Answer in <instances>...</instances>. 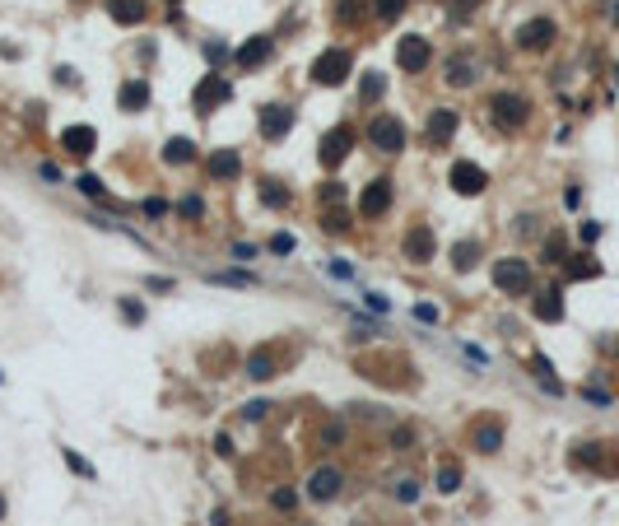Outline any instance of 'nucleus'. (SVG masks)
Segmentation results:
<instances>
[{
    "label": "nucleus",
    "mask_w": 619,
    "mask_h": 526,
    "mask_svg": "<svg viewBox=\"0 0 619 526\" xmlns=\"http://www.w3.org/2000/svg\"><path fill=\"white\" fill-rule=\"evenodd\" d=\"M447 182H452V191H456V196H480V191L489 187V173H484L480 163H471V158H456V163H452V173H447Z\"/></svg>",
    "instance_id": "obj_5"
},
{
    "label": "nucleus",
    "mask_w": 619,
    "mask_h": 526,
    "mask_svg": "<svg viewBox=\"0 0 619 526\" xmlns=\"http://www.w3.org/2000/svg\"><path fill=\"white\" fill-rule=\"evenodd\" d=\"M475 261H480V242H475V238H461V242L452 247V270H475Z\"/></svg>",
    "instance_id": "obj_23"
},
{
    "label": "nucleus",
    "mask_w": 619,
    "mask_h": 526,
    "mask_svg": "<svg viewBox=\"0 0 619 526\" xmlns=\"http://www.w3.org/2000/svg\"><path fill=\"white\" fill-rule=\"evenodd\" d=\"M219 103H228V79L214 70V75H205L201 84H196V93H191V107H196V117H210Z\"/></svg>",
    "instance_id": "obj_6"
},
{
    "label": "nucleus",
    "mask_w": 619,
    "mask_h": 526,
    "mask_svg": "<svg viewBox=\"0 0 619 526\" xmlns=\"http://www.w3.org/2000/svg\"><path fill=\"white\" fill-rule=\"evenodd\" d=\"M177 210L187 214V219H201V214H205V205H201V196H187V201H182Z\"/></svg>",
    "instance_id": "obj_38"
},
{
    "label": "nucleus",
    "mask_w": 619,
    "mask_h": 526,
    "mask_svg": "<svg viewBox=\"0 0 619 526\" xmlns=\"http://www.w3.org/2000/svg\"><path fill=\"white\" fill-rule=\"evenodd\" d=\"M75 191H79V196H89V201H102V196H107V187H102V182L93 177V173H84V177H75Z\"/></svg>",
    "instance_id": "obj_28"
},
{
    "label": "nucleus",
    "mask_w": 619,
    "mask_h": 526,
    "mask_svg": "<svg viewBox=\"0 0 619 526\" xmlns=\"http://www.w3.org/2000/svg\"><path fill=\"white\" fill-rule=\"evenodd\" d=\"M433 257H438V238H433V228L415 224L406 233V261H410V266H428Z\"/></svg>",
    "instance_id": "obj_7"
},
{
    "label": "nucleus",
    "mask_w": 619,
    "mask_h": 526,
    "mask_svg": "<svg viewBox=\"0 0 619 526\" xmlns=\"http://www.w3.org/2000/svg\"><path fill=\"white\" fill-rule=\"evenodd\" d=\"M536 317H541V322H563V293L545 289L541 298H536Z\"/></svg>",
    "instance_id": "obj_24"
},
{
    "label": "nucleus",
    "mask_w": 619,
    "mask_h": 526,
    "mask_svg": "<svg viewBox=\"0 0 619 526\" xmlns=\"http://www.w3.org/2000/svg\"><path fill=\"white\" fill-rule=\"evenodd\" d=\"M545 261H550V266H554V261H563V242H559V238L545 242Z\"/></svg>",
    "instance_id": "obj_44"
},
{
    "label": "nucleus",
    "mask_w": 619,
    "mask_h": 526,
    "mask_svg": "<svg viewBox=\"0 0 619 526\" xmlns=\"http://www.w3.org/2000/svg\"><path fill=\"white\" fill-rule=\"evenodd\" d=\"M322 228H326V233H349V219H345L340 210H331L326 219H322Z\"/></svg>",
    "instance_id": "obj_34"
},
{
    "label": "nucleus",
    "mask_w": 619,
    "mask_h": 526,
    "mask_svg": "<svg viewBox=\"0 0 619 526\" xmlns=\"http://www.w3.org/2000/svg\"><path fill=\"white\" fill-rule=\"evenodd\" d=\"M340 489H345V475H340L336 466H322V470H312V489H307V493H312L317 503H326V498H336Z\"/></svg>",
    "instance_id": "obj_15"
},
{
    "label": "nucleus",
    "mask_w": 619,
    "mask_h": 526,
    "mask_svg": "<svg viewBox=\"0 0 619 526\" xmlns=\"http://www.w3.org/2000/svg\"><path fill=\"white\" fill-rule=\"evenodd\" d=\"M61 149H66L70 158H89L93 149H98V131H93V126H66V131H61Z\"/></svg>",
    "instance_id": "obj_13"
},
{
    "label": "nucleus",
    "mask_w": 619,
    "mask_h": 526,
    "mask_svg": "<svg viewBox=\"0 0 619 526\" xmlns=\"http://www.w3.org/2000/svg\"><path fill=\"white\" fill-rule=\"evenodd\" d=\"M489 112L498 117V126H521L531 117V103L521 98V93H494V98H489Z\"/></svg>",
    "instance_id": "obj_9"
},
{
    "label": "nucleus",
    "mask_w": 619,
    "mask_h": 526,
    "mask_svg": "<svg viewBox=\"0 0 619 526\" xmlns=\"http://www.w3.org/2000/svg\"><path fill=\"white\" fill-rule=\"evenodd\" d=\"M257 126H261V135H266V140H284V135L293 131V112L284 107V103H271V107H261Z\"/></svg>",
    "instance_id": "obj_12"
},
{
    "label": "nucleus",
    "mask_w": 619,
    "mask_h": 526,
    "mask_svg": "<svg viewBox=\"0 0 619 526\" xmlns=\"http://www.w3.org/2000/svg\"><path fill=\"white\" fill-rule=\"evenodd\" d=\"M396 61H401L406 75H419V70H428V61H433V47H428V37L406 33L401 42H396Z\"/></svg>",
    "instance_id": "obj_4"
},
{
    "label": "nucleus",
    "mask_w": 619,
    "mask_h": 526,
    "mask_svg": "<svg viewBox=\"0 0 619 526\" xmlns=\"http://www.w3.org/2000/svg\"><path fill=\"white\" fill-rule=\"evenodd\" d=\"M372 10H377V19H396L406 10V0H372Z\"/></svg>",
    "instance_id": "obj_32"
},
{
    "label": "nucleus",
    "mask_w": 619,
    "mask_h": 526,
    "mask_svg": "<svg viewBox=\"0 0 619 526\" xmlns=\"http://www.w3.org/2000/svg\"><path fill=\"white\" fill-rule=\"evenodd\" d=\"M494 284L503 293H526L531 289V261L521 257H498L494 261Z\"/></svg>",
    "instance_id": "obj_3"
},
{
    "label": "nucleus",
    "mask_w": 619,
    "mask_h": 526,
    "mask_svg": "<svg viewBox=\"0 0 619 526\" xmlns=\"http://www.w3.org/2000/svg\"><path fill=\"white\" fill-rule=\"evenodd\" d=\"M107 14H112L117 23H145V0H107Z\"/></svg>",
    "instance_id": "obj_20"
},
{
    "label": "nucleus",
    "mask_w": 619,
    "mask_h": 526,
    "mask_svg": "<svg viewBox=\"0 0 619 526\" xmlns=\"http://www.w3.org/2000/svg\"><path fill=\"white\" fill-rule=\"evenodd\" d=\"M382 93H387V79L377 75V70H368V75H363V89H359V98H363V103H377Z\"/></svg>",
    "instance_id": "obj_27"
},
{
    "label": "nucleus",
    "mask_w": 619,
    "mask_h": 526,
    "mask_svg": "<svg viewBox=\"0 0 619 526\" xmlns=\"http://www.w3.org/2000/svg\"><path fill=\"white\" fill-rule=\"evenodd\" d=\"M615 79H619V66H615Z\"/></svg>",
    "instance_id": "obj_50"
},
{
    "label": "nucleus",
    "mask_w": 619,
    "mask_h": 526,
    "mask_svg": "<svg viewBox=\"0 0 619 526\" xmlns=\"http://www.w3.org/2000/svg\"><path fill=\"white\" fill-rule=\"evenodd\" d=\"M271 503L280 508V513H293V508H298V493H293V489H275V493H271Z\"/></svg>",
    "instance_id": "obj_33"
},
{
    "label": "nucleus",
    "mask_w": 619,
    "mask_h": 526,
    "mask_svg": "<svg viewBox=\"0 0 619 526\" xmlns=\"http://www.w3.org/2000/svg\"><path fill=\"white\" fill-rule=\"evenodd\" d=\"M456 126H461V117L452 112V107H438V112L428 117V140H433V145H447L452 135H456Z\"/></svg>",
    "instance_id": "obj_18"
},
{
    "label": "nucleus",
    "mask_w": 619,
    "mask_h": 526,
    "mask_svg": "<svg viewBox=\"0 0 619 526\" xmlns=\"http://www.w3.org/2000/svg\"><path fill=\"white\" fill-rule=\"evenodd\" d=\"M271 252H275V257H289V252H293V238L289 233H275L271 238Z\"/></svg>",
    "instance_id": "obj_40"
},
{
    "label": "nucleus",
    "mask_w": 619,
    "mask_h": 526,
    "mask_svg": "<svg viewBox=\"0 0 619 526\" xmlns=\"http://www.w3.org/2000/svg\"><path fill=\"white\" fill-rule=\"evenodd\" d=\"M66 466H70V470H79V475H93V466L79 457V452H70V448H66Z\"/></svg>",
    "instance_id": "obj_41"
},
{
    "label": "nucleus",
    "mask_w": 619,
    "mask_h": 526,
    "mask_svg": "<svg viewBox=\"0 0 619 526\" xmlns=\"http://www.w3.org/2000/svg\"><path fill=\"white\" fill-rule=\"evenodd\" d=\"M387 210H391V182L372 177L368 187H363V196H359V214L363 219H382Z\"/></svg>",
    "instance_id": "obj_8"
},
{
    "label": "nucleus",
    "mask_w": 619,
    "mask_h": 526,
    "mask_svg": "<svg viewBox=\"0 0 619 526\" xmlns=\"http://www.w3.org/2000/svg\"><path fill=\"white\" fill-rule=\"evenodd\" d=\"M396 498H401V503H415V498H419L415 480H396Z\"/></svg>",
    "instance_id": "obj_37"
},
{
    "label": "nucleus",
    "mask_w": 619,
    "mask_h": 526,
    "mask_svg": "<svg viewBox=\"0 0 619 526\" xmlns=\"http://www.w3.org/2000/svg\"><path fill=\"white\" fill-rule=\"evenodd\" d=\"M475 448H480L484 457H494V452L503 448V424H494V419H484V424L475 428Z\"/></svg>",
    "instance_id": "obj_22"
},
{
    "label": "nucleus",
    "mask_w": 619,
    "mask_h": 526,
    "mask_svg": "<svg viewBox=\"0 0 619 526\" xmlns=\"http://www.w3.org/2000/svg\"><path fill=\"white\" fill-rule=\"evenodd\" d=\"M210 173H214V177H224V182H233L237 173H242V158H237L233 149H214V154H210Z\"/></svg>",
    "instance_id": "obj_21"
},
{
    "label": "nucleus",
    "mask_w": 619,
    "mask_h": 526,
    "mask_svg": "<svg viewBox=\"0 0 619 526\" xmlns=\"http://www.w3.org/2000/svg\"><path fill=\"white\" fill-rule=\"evenodd\" d=\"M266 410H271L266 401H252V405H242V414H247V419H266Z\"/></svg>",
    "instance_id": "obj_46"
},
{
    "label": "nucleus",
    "mask_w": 619,
    "mask_h": 526,
    "mask_svg": "<svg viewBox=\"0 0 619 526\" xmlns=\"http://www.w3.org/2000/svg\"><path fill=\"white\" fill-rule=\"evenodd\" d=\"M596 275H601V266L591 257H577L573 266H568V280H596Z\"/></svg>",
    "instance_id": "obj_29"
},
{
    "label": "nucleus",
    "mask_w": 619,
    "mask_h": 526,
    "mask_svg": "<svg viewBox=\"0 0 619 526\" xmlns=\"http://www.w3.org/2000/svg\"><path fill=\"white\" fill-rule=\"evenodd\" d=\"M214 284H242V289H247L252 284V275H242V270H224V275H210Z\"/></svg>",
    "instance_id": "obj_35"
},
{
    "label": "nucleus",
    "mask_w": 619,
    "mask_h": 526,
    "mask_svg": "<svg viewBox=\"0 0 619 526\" xmlns=\"http://www.w3.org/2000/svg\"><path fill=\"white\" fill-rule=\"evenodd\" d=\"M117 107H122V112H145L149 107V84L145 79H126L122 93H117Z\"/></svg>",
    "instance_id": "obj_17"
},
{
    "label": "nucleus",
    "mask_w": 619,
    "mask_h": 526,
    "mask_svg": "<svg viewBox=\"0 0 619 526\" xmlns=\"http://www.w3.org/2000/svg\"><path fill=\"white\" fill-rule=\"evenodd\" d=\"M577 238H582V242L591 247V242H596V238H601V224H596V219H586V224L577 228Z\"/></svg>",
    "instance_id": "obj_43"
},
{
    "label": "nucleus",
    "mask_w": 619,
    "mask_h": 526,
    "mask_svg": "<svg viewBox=\"0 0 619 526\" xmlns=\"http://www.w3.org/2000/svg\"><path fill=\"white\" fill-rule=\"evenodd\" d=\"M336 19H340V23H354V19H359V5H354V0H340Z\"/></svg>",
    "instance_id": "obj_42"
},
{
    "label": "nucleus",
    "mask_w": 619,
    "mask_h": 526,
    "mask_svg": "<svg viewBox=\"0 0 619 526\" xmlns=\"http://www.w3.org/2000/svg\"><path fill=\"white\" fill-rule=\"evenodd\" d=\"M261 201L275 205V210H284V205H289V191H280V182H261Z\"/></svg>",
    "instance_id": "obj_31"
},
{
    "label": "nucleus",
    "mask_w": 619,
    "mask_h": 526,
    "mask_svg": "<svg viewBox=\"0 0 619 526\" xmlns=\"http://www.w3.org/2000/svg\"><path fill=\"white\" fill-rule=\"evenodd\" d=\"M191 158H196V145L187 135H172L168 145H163V163H172V168H177V163H191Z\"/></svg>",
    "instance_id": "obj_25"
},
{
    "label": "nucleus",
    "mask_w": 619,
    "mask_h": 526,
    "mask_svg": "<svg viewBox=\"0 0 619 526\" xmlns=\"http://www.w3.org/2000/svg\"><path fill=\"white\" fill-rule=\"evenodd\" d=\"M475 10H480V0H447V19L452 23H466Z\"/></svg>",
    "instance_id": "obj_30"
},
{
    "label": "nucleus",
    "mask_w": 619,
    "mask_h": 526,
    "mask_svg": "<svg viewBox=\"0 0 619 526\" xmlns=\"http://www.w3.org/2000/svg\"><path fill=\"white\" fill-rule=\"evenodd\" d=\"M406 140H410V135H406V122H401V117L382 112V117H372V122H368V145L382 149V154H401Z\"/></svg>",
    "instance_id": "obj_1"
},
{
    "label": "nucleus",
    "mask_w": 619,
    "mask_h": 526,
    "mask_svg": "<svg viewBox=\"0 0 619 526\" xmlns=\"http://www.w3.org/2000/svg\"><path fill=\"white\" fill-rule=\"evenodd\" d=\"M554 33H559L554 19H526L517 28V47H521V52H545V47L554 42Z\"/></svg>",
    "instance_id": "obj_11"
},
{
    "label": "nucleus",
    "mask_w": 619,
    "mask_h": 526,
    "mask_svg": "<svg viewBox=\"0 0 619 526\" xmlns=\"http://www.w3.org/2000/svg\"><path fill=\"white\" fill-rule=\"evenodd\" d=\"M247 378H252V382H271V378H280V363H275V349H257V354L247 358Z\"/></svg>",
    "instance_id": "obj_19"
},
{
    "label": "nucleus",
    "mask_w": 619,
    "mask_h": 526,
    "mask_svg": "<svg viewBox=\"0 0 619 526\" xmlns=\"http://www.w3.org/2000/svg\"><path fill=\"white\" fill-rule=\"evenodd\" d=\"M271 52H275V42H271L266 33H257L252 42H242V47H237V70H257L261 61L271 57Z\"/></svg>",
    "instance_id": "obj_16"
},
{
    "label": "nucleus",
    "mask_w": 619,
    "mask_h": 526,
    "mask_svg": "<svg viewBox=\"0 0 619 526\" xmlns=\"http://www.w3.org/2000/svg\"><path fill=\"white\" fill-rule=\"evenodd\" d=\"M442 70H447V84H452V89H471L475 75H480V61H475L471 52H461V57H447V66H442Z\"/></svg>",
    "instance_id": "obj_14"
},
{
    "label": "nucleus",
    "mask_w": 619,
    "mask_h": 526,
    "mask_svg": "<svg viewBox=\"0 0 619 526\" xmlns=\"http://www.w3.org/2000/svg\"><path fill=\"white\" fill-rule=\"evenodd\" d=\"M415 317H419V322H438V308H428V303H424V308H415Z\"/></svg>",
    "instance_id": "obj_48"
},
{
    "label": "nucleus",
    "mask_w": 619,
    "mask_h": 526,
    "mask_svg": "<svg viewBox=\"0 0 619 526\" xmlns=\"http://www.w3.org/2000/svg\"><path fill=\"white\" fill-rule=\"evenodd\" d=\"M368 308H372V312H391V303H387L382 293H368Z\"/></svg>",
    "instance_id": "obj_47"
},
{
    "label": "nucleus",
    "mask_w": 619,
    "mask_h": 526,
    "mask_svg": "<svg viewBox=\"0 0 619 526\" xmlns=\"http://www.w3.org/2000/svg\"><path fill=\"white\" fill-rule=\"evenodd\" d=\"M122 317H126L131 326H136V322H145V308H140L136 298H122Z\"/></svg>",
    "instance_id": "obj_36"
},
{
    "label": "nucleus",
    "mask_w": 619,
    "mask_h": 526,
    "mask_svg": "<svg viewBox=\"0 0 619 526\" xmlns=\"http://www.w3.org/2000/svg\"><path fill=\"white\" fill-rule=\"evenodd\" d=\"M461 489V466L456 461H442L438 466V493H456Z\"/></svg>",
    "instance_id": "obj_26"
},
{
    "label": "nucleus",
    "mask_w": 619,
    "mask_h": 526,
    "mask_svg": "<svg viewBox=\"0 0 619 526\" xmlns=\"http://www.w3.org/2000/svg\"><path fill=\"white\" fill-rule=\"evenodd\" d=\"M615 23H619V5H615Z\"/></svg>",
    "instance_id": "obj_49"
},
{
    "label": "nucleus",
    "mask_w": 619,
    "mask_h": 526,
    "mask_svg": "<svg viewBox=\"0 0 619 526\" xmlns=\"http://www.w3.org/2000/svg\"><path fill=\"white\" fill-rule=\"evenodd\" d=\"M326 270L336 275V280H349V275H354V270H349V261H326Z\"/></svg>",
    "instance_id": "obj_45"
},
{
    "label": "nucleus",
    "mask_w": 619,
    "mask_h": 526,
    "mask_svg": "<svg viewBox=\"0 0 619 526\" xmlns=\"http://www.w3.org/2000/svg\"><path fill=\"white\" fill-rule=\"evenodd\" d=\"M322 201H326V205H340V201H345V187H340V182H326V187H322Z\"/></svg>",
    "instance_id": "obj_39"
},
{
    "label": "nucleus",
    "mask_w": 619,
    "mask_h": 526,
    "mask_svg": "<svg viewBox=\"0 0 619 526\" xmlns=\"http://www.w3.org/2000/svg\"><path fill=\"white\" fill-rule=\"evenodd\" d=\"M349 145H354V131H349V126H336V131H326L322 135V168H340V163H345L349 158Z\"/></svg>",
    "instance_id": "obj_10"
},
{
    "label": "nucleus",
    "mask_w": 619,
    "mask_h": 526,
    "mask_svg": "<svg viewBox=\"0 0 619 526\" xmlns=\"http://www.w3.org/2000/svg\"><path fill=\"white\" fill-rule=\"evenodd\" d=\"M349 66H354V57H349L345 47H331V52H322V57L312 61V84L336 89V84H345V79H349Z\"/></svg>",
    "instance_id": "obj_2"
}]
</instances>
